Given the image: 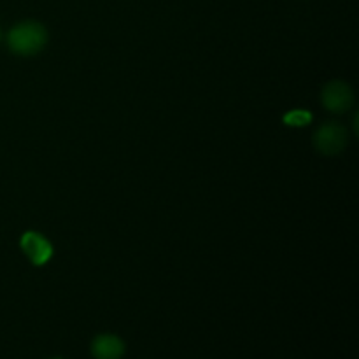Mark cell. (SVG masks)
Returning a JSON list of instances; mask_svg holds the SVG:
<instances>
[{
    "label": "cell",
    "instance_id": "6da1fadb",
    "mask_svg": "<svg viewBox=\"0 0 359 359\" xmlns=\"http://www.w3.org/2000/svg\"><path fill=\"white\" fill-rule=\"evenodd\" d=\"M48 41L46 28L35 21H23L18 23L7 35V44L11 51L21 56H30L41 51Z\"/></svg>",
    "mask_w": 359,
    "mask_h": 359
},
{
    "label": "cell",
    "instance_id": "5b68a950",
    "mask_svg": "<svg viewBox=\"0 0 359 359\" xmlns=\"http://www.w3.org/2000/svg\"><path fill=\"white\" fill-rule=\"evenodd\" d=\"M91 353L97 359H119L125 353V344L114 335H98L91 344Z\"/></svg>",
    "mask_w": 359,
    "mask_h": 359
},
{
    "label": "cell",
    "instance_id": "277c9868",
    "mask_svg": "<svg viewBox=\"0 0 359 359\" xmlns=\"http://www.w3.org/2000/svg\"><path fill=\"white\" fill-rule=\"evenodd\" d=\"M21 249L25 251V255L30 258V262L34 265H46V263L51 259L53 256V245L42 237L41 233H35V231H27V233L21 237Z\"/></svg>",
    "mask_w": 359,
    "mask_h": 359
},
{
    "label": "cell",
    "instance_id": "3957f363",
    "mask_svg": "<svg viewBox=\"0 0 359 359\" xmlns=\"http://www.w3.org/2000/svg\"><path fill=\"white\" fill-rule=\"evenodd\" d=\"M353 90L349 88V84L342 83V81H332L323 90V104L328 111L337 112V114L346 112L353 105Z\"/></svg>",
    "mask_w": 359,
    "mask_h": 359
},
{
    "label": "cell",
    "instance_id": "8992f818",
    "mask_svg": "<svg viewBox=\"0 0 359 359\" xmlns=\"http://www.w3.org/2000/svg\"><path fill=\"white\" fill-rule=\"evenodd\" d=\"M312 119L311 112H305V111H293L284 118V121L287 125H293V126H302V125H309Z\"/></svg>",
    "mask_w": 359,
    "mask_h": 359
},
{
    "label": "cell",
    "instance_id": "7a4b0ae2",
    "mask_svg": "<svg viewBox=\"0 0 359 359\" xmlns=\"http://www.w3.org/2000/svg\"><path fill=\"white\" fill-rule=\"evenodd\" d=\"M314 146L323 154H337L347 146V130L339 123H325L316 132Z\"/></svg>",
    "mask_w": 359,
    "mask_h": 359
}]
</instances>
